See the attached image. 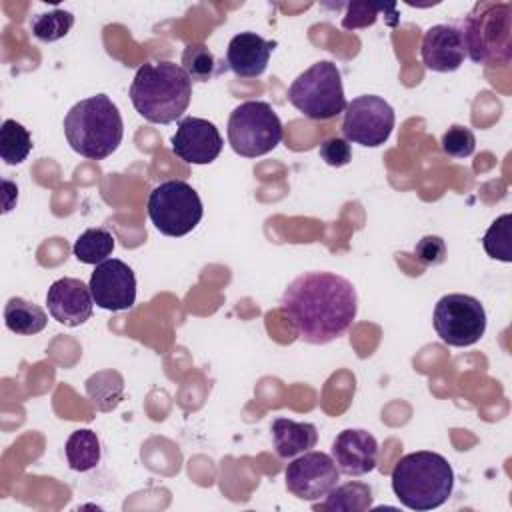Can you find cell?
Instances as JSON below:
<instances>
[{
	"instance_id": "277c9868",
	"label": "cell",
	"mask_w": 512,
	"mask_h": 512,
	"mask_svg": "<svg viewBox=\"0 0 512 512\" xmlns=\"http://www.w3.org/2000/svg\"><path fill=\"white\" fill-rule=\"evenodd\" d=\"M64 134L70 148L90 160H104L118 150L124 136V122L118 106L96 94L76 102L64 116Z\"/></svg>"
},
{
	"instance_id": "4dcf8cb0",
	"label": "cell",
	"mask_w": 512,
	"mask_h": 512,
	"mask_svg": "<svg viewBox=\"0 0 512 512\" xmlns=\"http://www.w3.org/2000/svg\"><path fill=\"white\" fill-rule=\"evenodd\" d=\"M320 158L328 164V166H334V168H340V166H346L350 160H352V148L348 144L346 138H340V136H332V138H326L322 144H320Z\"/></svg>"
},
{
	"instance_id": "f546056e",
	"label": "cell",
	"mask_w": 512,
	"mask_h": 512,
	"mask_svg": "<svg viewBox=\"0 0 512 512\" xmlns=\"http://www.w3.org/2000/svg\"><path fill=\"white\" fill-rule=\"evenodd\" d=\"M414 256L422 266H438L446 260V242L436 234H428L414 246Z\"/></svg>"
},
{
	"instance_id": "6da1fadb",
	"label": "cell",
	"mask_w": 512,
	"mask_h": 512,
	"mask_svg": "<svg viewBox=\"0 0 512 512\" xmlns=\"http://www.w3.org/2000/svg\"><path fill=\"white\" fill-rule=\"evenodd\" d=\"M280 310L300 340L322 346L352 328L358 314V296L344 276L304 272L282 292Z\"/></svg>"
},
{
	"instance_id": "7402d4cb",
	"label": "cell",
	"mask_w": 512,
	"mask_h": 512,
	"mask_svg": "<svg viewBox=\"0 0 512 512\" xmlns=\"http://www.w3.org/2000/svg\"><path fill=\"white\" fill-rule=\"evenodd\" d=\"M64 454L68 460V466L76 472H88L92 468H96V464L100 462V440L96 436V432L82 428V430H74L66 444H64Z\"/></svg>"
},
{
	"instance_id": "ac0fdd59",
	"label": "cell",
	"mask_w": 512,
	"mask_h": 512,
	"mask_svg": "<svg viewBox=\"0 0 512 512\" xmlns=\"http://www.w3.org/2000/svg\"><path fill=\"white\" fill-rule=\"evenodd\" d=\"M272 442L280 458H294L308 452L318 442V430L310 422H294L290 418H276L270 426Z\"/></svg>"
},
{
	"instance_id": "3957f363",
	"label": "cell",
	"mask_w": 512,
	"mask_h": 512,
	"mask_svg": "<svg viewBox=\"0 0 512 512\" xmlns=\"http://www.w3.org/2000/svg\"><path fill=\"white\" fill-rule=\"evenodd\" d=\"M390 482L400 504L410 510H432L450 498L454 470L442 454L418 450L394 464Z\"/></svg>"
},
{
	"instance_id": "ba28073f",
	"label": "cell",
	"mask_w": 512,
	"mask_h": 512,
	"mask_svg": "<svg viewBox=\"0 0 512 512\" xmlns=\"http://www.w3.org/2000/svg\"><path fill=\"white\" fill-rule=\"evenodd\" d=\"M198 192L184 180H164L148 196V218L166 236H184L202 220Z\"/></svg>"
},
{
	"instance_id": "44dd1931",
	"label": "cell",
	"mask_w": 512,
	"mask_h": 512,
	"mask_svg": "<svg viewBox=\"0 0 512 512\" xmlns=\"http://www.w3.org/2000/svg\"><path fill=\"white\" fill-rule=\"evenodd\" d=\"M124 394V378L116 370L94 372L86 380V396L100 412H110L116 408Z\"/></svg>"
},
{
	"instance_id": "7c38bea8",
	"label": "cell",
	"mask_w": 512,
	"mask_h": 512,
	"mask_svg": "<svg viewBox=\"0 0 512 512\" xmlns=\"http://www.w3.org/2000/svg\"><path fill=\"white\" fill-rule=\"evenodd\" d=\"M88 286L94 304L102 310L120 312L132 308L136 302V276L132 268L118 258L96 264Z\"/></svg>"
},
{
	"instance_id": "8992f818",
	"label": "cell",
	"mask_w": 512,
	"mask_h": 512,
	"mask_svg": "<svg viewBox=\"0 0 512 512\" xmlns=\"http://www.w3.org/2000/svg\"><path fill=\"white\" fill-rule=\"evenodd\" d=\"M290 104L310 120H330L344 112L342 74L330 60L314 62L288 88Z\"/></svg>"
},
{
	"instance_id": "5bb4252c",
	"label": "cell",
	"mask_w": 512,
	"mask_h": 512,
	"mask_svg": "<svg viewBox=\"0 0 512 512\" xmlns=\"http://www.w3.org/2000/svg\"><path fill=\"white\" fill-rule=\"evenodd\" d=\"M46 304L50 316L70 328L90 320L94 310L90 286L78 278H58L52 282L46 292Z\"/></svg>"
},
{
	"instance_id": "484cf974",
	"label": "cell",
	"mask_w": 512,
	"mask_h": 512,
	"mask_svg": "<svg viewBox=\"0 0 512 512\" xmlns=\"http://www.w3.org/2000/svg\"><path fill=\"white\" fill-rule=\"evenodd\" d=\"M74 26V16L68 10L62 8H54L50 12H42L36 14L30 20V30L32 34L42 40V42H56L60 38H64L70 28Z\"/></svg>"
},
{
	"instance_id": "30bf717a",
	"label": "cell",
	"mask_w": 512,
	"mask_h": 512,
	"mask_svg": "<svg viewBox=\"0 0 512 512\" xmlns=\"http://www.w3.org/2000/svg\"><path fill=\"white\" fill-rule=\"evenodd\" d=\"M394 108L376 94L352 98L344 108L342 134L348 142L376 148L382 146L394 130Z\"/></svg>"
},
{
	"instance_id": "83f0119b",
	"label": "cell",
	"mask_w": 512,
	"mask_h": 512,
	"mask_svg": "<svg viewBox=\"0 0 512 512\" xmlns=\"http://www.w3.org/2000/svg\"><path fill=\"white\" fill-rule=\"evenodd\" d=\"M440 146L444 150V154L452 156V158H466L474 152L476 148V136L468 126H460V124H452L440 140Z\"/></svg>"
},
{
	"instance_id": "e0dca14e",
	"label": "cell",
	"mask_w": 512,
	"mask_h": 512,
	"mask_svg": "<svg viewBox=\"0 0 512 512\" xmlns=\"http://www.w3.org/2000/svg\"><path fill=\"white\" fill-rule=\"evenodd\" d=\"M274 46L276 42H268L256 32H240L228 42L226 64L240 78L262 76Z\"/></svg>"
},
{
	"instance_id": "52a82bcc",
	"label": "cell",
	"mask_w": 512,
	"mask_h": 512,
	"mask_svg": "<svg viewBox=\"0 0 512 512\" xmlns=\"http://www.w3.org/2000/svg\"><path fill=\"white\" fill-rule=\"evenodd\" d=\"M284 136L282 122L264 100L238 104L228 118V142L244 158H258L272 152Z\"/></svg>"
},
{
	"instance_id": "603a6c76",
	"label": "cell",
	"mask_w": 512,
	"mask_h": 512,
	"mask_svg": "<svg viewBox=\"0 0 512 512\" xmlns=\"http://www.w3.org/2000/svg\"><path fill=\"white\" fill-rule=\"evenodd\" d=\"M114 244V236L106 228H88L76 238L72 252L78 258V262L96 266L108 260V256L114 250Z\"/></svg>"
},
{
	"instance_id": "9c48e42d",
	"label": "cell",
	"mask_w": 512,
	"mask_h": 512,
	"mask_svg": "<svg viewBox=\"0 0 512 512\" xmlns=\"http://www.w3.org/2000/svg\"><path fill=\"white\" fill-rule=\"evenodd\" d=\"M432 324L444 344L456 348L472 346L486 332V310L470 294H446L434 306Z\"/></svg>"
},
{
	"instance_id": "ffe728a7",
	"label": "cell",
	"mask_w": 512,
	"mask_h": 512,
	"mask_svg": "<svg viewBox=\"0 0 512 512\" xmlns=\"http://www.w3.org/2000/svg\"><path fill=\"white\" fill-rule=\"evenodd\" d=\"M322 504H316V510H332V512H364L372 508V488L364 482H346L336 484L326 496Z\"/></svg>"
},
{
	"instance_id": "f1b7e54d",
	"label": "cell",
	"mask_w": 512,
	"mask_h": 512,
	"mask_svg": "<svg viewBox=\"0 0 512 512\" xmlns=\"http://www.w3.org/2000/svg\"><path fill=\"white\" fill-rule=\"evenodd\" d=\"M390 6L384 4H370V2H352L346 6V16L342 18V28L354 30V28H366L372 26L378 18V14L388 10Z\"/></svg>"
},
{
	"instance_id": "9a60e30c",
	"label": "cell",
	"mask_w": 512,
	"mask_h": 512,
	"mask_svg": "<svg viewBox=\"0 0 512 512\" xmlns=\"http://www.w3.org/2000/svg\"><path fill=\"white\" fill-rule=\"evenodd\" d=\"M422 64L432 72H454L466 58L462 32L454 24L430 26L420 42Z\"/></svg>"
},
{
	"instance_id": "2e32d148",
	"label": "cell",
	"mask_w": 512,
	"mask_h": 512,
	"mask_svg": "<svg viewBox=\"0 0 512 512\" xmlns=\"http://www.w3.org/2000/svg\"><path fill=\"white\" fill-rule=\"evenodd\" d=\"M332 460L342 474L364 476L378 464V442L368 430H342L332 442Z\"/></svg>"
},
{
	"instance_id": "4316f807",
	"label": "cell",
	"mask_w": 512,
	"mask_h": 512,
	"mask_svg": "<svg viewBox=\"0 0 512 512\" xmlns=\"http://www.w3.org/2000/svg\"><path fill=\"white\" fill-rule=\"evenodd\" d=\"M182 68L190 80L206 82L216 74V60L204 42H190L182 52Z\"/></svg>"
},
{
	"instance_id": "d4e9b609",
	"label": "cell",
	"mask_w": 512,
	"mask_h": 512,
	"mask_svg": "<svg viewBox=\"0 0 512 512\" xmlns=\"http://www.w3.org/2000/svg\"><path fill=\"white\" fill-rule=\"evenodd\" d=\"M486 254L500 262H512V214L498 216L482 238Z\"/></svg>"
},
{
	"instance_id": "8fae6325",
	"label": "cell",
	"mask_w": 512,
	"mask_h": 512,
	"mask_svg": "<svg viewBox=\"0 0 512 512\" xmlns=\"http://www.w3.org/2000/svg\"><path fill=\"white\" fill-rule=\"evenodd\" d=\"M340 480V470L330 454L306 452L284 470V482L292 496L314 502L324 498Z\"/></svg>"
},
{
	"instance_id": "7a4b0ae2",
	"label": "cell",
	"mask_w": 512,
	"mask_h": 512,
	"mask_svg": "<svg viewBox=\"0 0 512 512\" xmlns=\"http://www.w3.org/2000/svg\"><path fill=\"white\" fill-rule=\"evenodd\" d=\"M192 80L180 64L148 62L140 66L130 84L134 110L152 124L178 120L190 104Z\"/></svg>"
},
{
	"instance_id": "cb8c5ba5",
	"label": "cell",
	"mask_w": 512,
	"mask_h": 512,
	"mask_svg": "<svg viewBox=\"0 0 512 512\" xmlns=\"http://www.w3.org/2000/svg\"><path fill=\"white\" fill-rule=\"evenodd\" d=\"M32 150L30 132L16 120L8 118L0 128V156L6 164L16 166L28 158Z\"/></svg>"
},
{
	"instance_id": "d6986e66",
	"label": "cell",
	"mask_w": 512,
	"mask_h": 512,
	"mask_svg": "<svg viewBox=\"0 0 512 512\" xmlns=\"http://www.w3.org/2000/svg\"><path fill=\"white\" fill-rule=\"evenodd\" d=\"M46 322H48L46 312L38 304L28 302L20 296L10 298L4 306V324L14 334H20V336L38 334L46 328Z\"/></svg>"
},
{
	"instance_id": "4fadbf2b",
	"label": "cell",
	"mask_w": 512,
	"mask_h": 512,
	"mask_svg": "<svg viewBox=\"0 0 512 512\" xmlns=\"http://www.w3.org/2000/svg\"><path fill=\"white\" fill-rule=\"evenodd\" d=\"M172 152L188 164H210L222 152V136L218 128L196 116H186L178 122L172 136Z\"/></svg>"
},
{
	"instance_id": "5b68a950",
	"label": "cell",
	"mask_w": 512,
	"mask_h": 512,
	"mask_svg": "<svg viewBox=\"0 0 512 512\" xmlns=\"http://www.w3.org/2000/svg\"><path fill=\"white\" fill-rule=\"evenodd\" d=\"M464 50L476 64H508L512 56V6L476 2L462 22Z\"/></svg>"
}]
</instances>
